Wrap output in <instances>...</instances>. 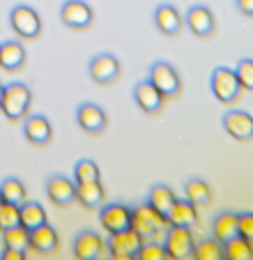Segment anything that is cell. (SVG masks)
<instances>
[{"instance_id":"obj_1","label":"cell","mask_w":253,"mask_h":260,"mask_svg":"<svg viewBox=\"0 0 253 260\" xmlns=\"http://www.w3.org/2000/svg\"><path fill=\"white\" fill-rule=\"evenodd\" d=\"M30 104H33V92L28 85L23 83H10L3 90V102H0V111L10 122H21L28 118Z\"/></svg>"},{"instance_id":"obj_2","label":"cell","mask_w":253,"mask_h":260,"mask_svg":"<svg viewBox=\"0 0 253 260\" xmlns=\"http://www.w3.org/2000/svg\"><path fill=\"white\" fill-rule=\"evenodd\" d=\"M209 88H212V94L219 104H226V106H233L242 99V85L237 81V74L230 67H214L212 69V76H209Z\"/></svg>"},{"instance_id":"obj_3","label":"cell","mask_w":253,"mask_h":260,"mask_svg":"<svg viewBox=\"0 0 253 260\" xmlns=\"http://www.w3.org/2000/svg\"><path fill=\"white\" fill-rule=\"evenodd\" d=\"M132 228L147 242L150 237L159 235L161 231H168L171 223H168V219H166L164 214H159L150 203H145V205H136L132 210Z\"/></svg>"},{"instance_id":"obj_4","label":"cell","mask_w":253,"mask_h":260,"mask_svg":"<svg viewBox=\"0 0 253 260\" xmlns=\"http://www.w3.org/2000/svg\"><path fill=\"white\" fill-rule=\"evenodd\" d=\"M147 81H150L166 99H173L182 92V79H180V74H177V69L173 67V64L164 62V60H159V62H154L150 67V79Z\"/></svg>"},{"instance_id":"obj_5","label":"cell","mask_w":253,"mask_h":260,"mask_svg":"<svg viewBox=\"0 0 253 260\" xmlns=\"http://www.w3.org/2000/svg\"><path fill=\"white\" fill-rule=\"evenodd\" d=\"M10 25L14 30V35L21 40H37L42 35V19L28 5H16L10 12Z\"/></svg>"},{"instance_id":"obj_6","label":"cell","mask_w":253,"mask_h":260,"mask_svg":"<svg viewBox=\"0 0 253 260\" xmlns=\"http://www.w3.org/2000/svg\"><path fill=\"white\" fill-rule=\"evenodd\" d=\"M194 233L186 226H171L166 231V240H164V249L168 253V260H186L194 253Z\"/></svg>"},{"instance_id":"obj_7","label":"cell","mask_w":253,"mask_h":260,"mask_svg":"<svg viewBox=\"0 0 253 260\" xmlns=\"http://www.w3.org/2000/svg\"><path fill=\"white\" fill-rule=\"evenodd\" d=\"M90 79L97 85H113L122 74V64L120 60L113 53H97L88 64Z\"/></svg>"},{"instance_id":"obj_8","label":"cell","mask_w":253,"mask_h":260,"mask_svg":"<svg viewBox=\"0 0 253 260\" xmlns=\"http://www.w3.org/2000/svg\"><path fill=\"white\" fill-rule=\"evenodd\" d=\"M60 19L72 30H88L94 23V12L85 0H65L60 7Z\"/></svg>"},{"instance_id":"obj_9","label":"cell","mask_w":253,"mask_h":260,"mask_svg":"<svg viewBox=\"0 0 253 260\" xmlns=\"http://www.w3.org/2000/svg\"><path fill=\"white\" fill-rule=\"evenodd\" d=\"M224 129L230 138L242 143H251L253 141V115L248 111H239L233 108L228 113H224Z\"/></svg>"},{"instance_id":"obj_10","label":"cell","mask_w":253,"mask_h":260,"mask_svg":"<svg viewBox=\"0 0 253 260\" xmlns=\"http://www.w3.org/2000/svg\"><path fill=\"white\" fill-rule=\"evenodd\" d=\"M99 223L102 228L113 235V233H120L132 228V210L122 203H111V205H104L102 212H99Z\"/></svg>"},{"instance_id":"obj_11","label":"cell","mask_w":253,"mask_h":260,"mask_svg":"<svg viewBox=\"0 0 253 260\" xmlns=\"http://www.w3.org/2000/svg\"><path fill=\"white\" fill-rule=\"evenodd\" d=\"M186 28L200 37V40H207L212 37L216 30V19H214V12L209 10L205 5H194L186 10Z\"/></svg>"},{"instance_id":"obj_12","label":"cell","mask_w":253,"mask_h":260,"mask_svg":"<svg viewBox=\"0 0 253 260\" xmlns=\"http://www.w3.org/2000/svg\"><path fill=\"white\" fill-rule=\"evenodd\" d=\"M76 122L85 134L99 136V134H104V129H106L108 118H106V113H104V108L97 106V104H81L76 111Z\"/></svg>"},{"instance_id":"obj_13","label":"cell","mask_w":253,"mask_h":260,"mask_svg":"<svg viewBox=\"0 0 253 260\" xmlns=\"http://www.w3.org/2000/svg\"><path fill=\"white\" fill-rule=\"evenodd\" d=\"M134 102L141 108L145 115H156L161 113V108L166 104V97L150 83V81H141V83L134 88Z\"/></svg>"},{"instance_id":"obj_14","label":"cell","mask_w":253,"mask_h":260,"mask_svg":"<svg viewBox=\"0 0 253 260\" xmlns=\"http://www.w3.org/2000/svg\"><path fill=\"white\" fill-rule=\"evenodd\" d=\"M46 196L55 207H69L76 201V184L65 175H53L46 182Z\"/></svg>"},{"instance_id":"obj_15","label":"cell","mask_w":253,"mask_h":260,"mask_svg":"<svg viewBox=\"0 0 253 260\" xmlns=\"http://www.w3.org/2000/svg\"><path fill=\"white\" fill-rule=\"evenodd\" d=\"M23 134L30 145L46 147L53 138V127H51L49 118H44V115H28L23 122Z\"/></svg>"},{"instance_id":"obj_16","label":"cell","mask_w":253,"mask_h":260,"mask_svg":"<svg viewBox=\"0 0 253 260\" xmlns=\"http://www.w3.org/2000/svg\"><path fill=\"white\" fill-rule=\"evenodd\" d=\"M154 23H156V28H159L161 35H166V37H175V35H180L182 25H184V19H182L180 10H177L175 5H171V3H161L154 12Z\"/></svg>"},{"instance_id":"obj_17","label":"cell","mask_w":253,"mask_h":260,"mask_svg":"<svg viewBox=\"0 0 253 260\" xmlns=\"http://www.w3.org/2000/svg\"><path fill=\"white\" fill-rule=\"evenodd\" d=\"M58 244V233L49 223H42L39 228L28 231V249L37 251V253H53Z\"/></svg>"},{"instance_id":"obj_18","label":"cell","mask_w":253,"mask_h":260,"mask_svg":"<svg viewBox=\"0 0 253 260\" xmlns=\"http://www.w3.org/2000/svg\"><path fill=\"white\" fill-rule=\"evenodd\" d=\"M143 237L138 235L134 228H126V231L113 233L111 240H108V249L111 253H122V255H136L143 246Z\"/></svg>"},{"instance_id":"obj_19","label":"cell","mask_w":253,"mask_h":260,"mask_svg":"<svg viewBox=\"0 0 253 260\" xmlns=\"http://www.w3.org/2000/svg\"><path fill=\"white\" fill-rule=\"evenodd\" d=\"M104 253V240L97 233H81L74 242V255L76 260H99V255Z\"/></svg>"},{"instance_id":"obj_20","label":"cell","mask_w":253,"mask_h":260,"mask_svg":"<svg viewBox=\"0 0 253 260\" xmlns=\"http://www.w3.org/2000/svg\"><path fill=\"white\" fill-rule=\"evenodd\" d=\"M212 235H214L216 242L226 244L233 237L239 235V221L235 212H219L214 216V223H212Z\"/></svg>"},{"instance_id":"obj_21","label":"cell","mask_w":253,"mask_h":260,"mask_svg":"<svg viewBox=\"0 0 253 260\" xmlns=\"http://www.w3.org/2000/svg\"><path fill=\"white\" fill-rule=\"evenodd\" d=\"M25 64V49L21 46V42H3L0 44V67L5 72H19Z\"/></svg>"},{"instance_id":"obj_22","label":"cell","mask_w":253,"mask_h":260,"mask_svg":"<svg viewBox=\"0 0 253 260\" xmlns=\"http://www.w3.org/2000/svg\"><path fill=\"white\" fill-rule=\"evenodd\" d=\"M168 223L171 226H196L198 223V207L194 205V203H189L184 198V201H175V205L171 207V212H168Z\"/></svg>"},{"instance_id":"obj_23","label":"cell","mask_w":253,"mask_h":260,"mask_svg":"<svg viewBox=\"0 0 253 260\" xmlns=\"http://www.w3.org/2000/svg\"><path fill=\"white\" fill-rule=\"evenodd\" d=\"M106 198V191H104L102 182H76V201L81 203L83 207H99Z\"/></svg>"},{"instance_id":"obj_24","label":"cell","mask_w":253,"mask_h":260,"mask_svg":"<svg viewBox=\"0 0 253 260\" xmlns=\"http://www.w3.org/2000/svg\"><path fill=\"white\" fill-rule=\"evenodd\" d=\"M184 193H186V201L194 203L196 207H207L212 203V189L205 180H198V177H191L186 180L184 184Z\"/></svg>"},{"instance_id":"obj_25","label":"cell","mask_w":253,"mask_h":260,"mask_svg":"<svg viewBox=\"0 0 253 260\" xmlns=\"http://www.w3.org/2000/svg\"><path fill=\"white\" fill-rule=\"evenodd\" d=\"M175 201H177V196L173 193V189H168L166 184H154V187L150 189V196H147V203L164 216H168V212L175 205Z\"/></svg>"},{"instance_id":"obj_26","label":"cell","mask_w":253,"mask_h":260,"mask_svg":"<svg viewBox=\"0 0 253 260\" xmlns=\"http://www.w3.org/2000/svg\"><path fill=\"white\" fill-rule=\"evenodd\" d=\"M0 198L5 203H12V205H23L28 201V191H25L23 182L16 180V177H7L0 184Z\"/></svg>"},{"instance_id":"obj_27","label":"cell","mask_w":253,"mask_h":260,"mask_svg":"<svg viewBox=\"0 0 253 260\" xmlns=\"http://www.w3.org/2000/svg\"><path fill=\"white\" fill-rule=\"evenodd\" d=\"M224 255L226 260H253V242H248L242 235L233 237L224 244Z\"/></svg>"},{"instance_id":"obj_28","label":"cell","mask_w":253,"mask_h":260,"mask_svg":"<svg viewBox=\"0 0 253 260\" xmlns=\"http://www.w3.org/2000/svg\"><path fill=\"white\" fill-rule=\"evenodd\" d=\"M42 223H46V210L39 203L25 201L21 205V226L25 231H33V228H39Z\"/></svg>"},{"instance_id":"obj_29","label":"cell","mask_w":253,"mask_h":260,"mask_svg":"<svg viewBox=\"0 0 253 260\" xmlns=\"http://www.w3.org/2000/svg\"><path fill=\"white\" fill-rule=\"evenodd\" d=\"M194 260H224V244L216 242L214 237L212 240H203V242H196L194 246Z\"/></svg>"},{"instance_id":"obj_30","label":"cell","mask_w":253,"mask_h":260,"mask_svg":"<svg viewBox=\"0 0 253 260\" xmlns=\"http://www.w3.org/2000/svg\"><path fill=\"white\" fill-rule=\"evenodd\" d=\"M3 244H5V249L25 251L28 249V231L23 226H14L10 231H3Z\"/></svg>"},{"instance_id":"obj_31","label":"cell","mask_w":253,"mask_h":260,"mask_svg":"<svg viewBox=\"0 0 253 260\" xmlns=\"http://www.w3.org/2000/svg\"><path fill=\"white\" fill-rule=\"evenodd\" d=\"M74 177H76V182H102V171H99V166L94 161L81 159L74 166Z\"/></svg>"},{"instance_id":"obj_32","label":"cell","mask_w":253,"mask_h":260,"mask_svg":"<svg viewBox=\"0 0 253 260\" xmlns=\"http://www.w3.org/2000/svg\"><path fill=\"white\" fill-rule=\"evenodd\" d=\"M14 226H21V205L5 203L0 205V231H10Z\"/></svg>"},{"instance_id":"obj_33","label":"cell","mask_w":253,"mask_h":260,"mask_svg":"<svg viewBox=\"0 0 253 260\" xmlns=\"http://www.w3.org/2000/svg\"><path fill=\"white\" fill-rule=\"evenodd\" d=\"M235 74H237V81L242 85V90L253 92V58H242L235 64Z\"/></svg>"},{"instance_id":"obj_34","label":"cell","mask_w":253,"mask_h":260,"mask_svg":"<svg viewBox=\"0 0 253 260\" xmlns=\"http://www.w3.org/2000/svg\"><path fill=\"white\" fill-rule=\"evenodd\" d=\"M136 260H168L164 244H156V242H143L141 251L136 253Z\"/></svg>"},{"instance_id":"obj_35","label":"cell","mask_w":253,"mask_h":260,"mask_svg":"<svg viewBox=\"0 0 253 260\" xmlns=\"http://www.w3.org/2000/svg\"><path fill=\"white\" fill-rule=\"evenodd\" d=\"M237 221H239V235L246 237L248 242H253V212L237 214Z\"/></svg>"},{"instance_id":"obj_36","label":"cell","mask_w":253,"mask_h":260,"mask_svg":"<svg viewBox=\"0 0 253 260\" xmlns=\"http://www.w3.org/2000/svg\"><path fill=\"white\" fill-rule=\"evenodd\" d=\"M235 3H237V10L242 12L244 16L253 19V0H235Z\"/></svg>"},{"instance_id":"obj_37","label":"cell","mask_w":253,"mask_h":260,"mask_svg":"<svg viewBox=\"0 0 253 260\" xmlns=\"http://www.w3.org/2000/svg\"><path fill=\"white\" fill-rule=\"evenodd\" d=\"M0 260H25V251H14V249H5Z\"/></svg>"},{"instance_id":"obj_38","label":"cell","mask_w":253,"mask_h":260,"mask_svg":"<svg viewBox=\"0 0 253 260\" xmlns=\"http://www.w3.org/2000/svg\"><path fill=\"white\" fill-rule=\"evenodd\" d=\"M111 260H136V255H122V253H111Z\"/></svg>"},{"instance_id":"obj_39","label":"cell","mask_w":253,"mask_h":260,"mask_svg":"<svg viewBox=\"0 0 253 260\" xmlns=\"http://www.w3.org/2000/svg\"><path fill=\"white\" fill-rule=\"evenodd\" d=\"M3 90H5V85L0 83V102H3Z\"/></svg>"},{"instance_id":"obj_40","label":"cell","mask_w":253,"mask_h":260,"mask_svg":"<svg viewBox=\"0 0 253 260\" xmlns=\"http://www.w3.org/2000/svg\"><path fill=\"white\" fill-rule=\"evenodd\" d=\"M0 205H3V198H0Z\"/></svg>"},{"instance_id":"obj_41","label":"cell","mask_w":253,"mask_h":260,"mask_svg":"<svg viewBox=\"0 0 253 260\" xmlns=\"http://www.w3.org/2000/svg\"><path fill=\"white\" fill-rule=\"evenodd\" d=\"M224 260H226V258H224Z\"/></svg>"}]
</instances>
